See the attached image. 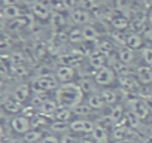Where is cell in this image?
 Returning a JSON list of instances; mask_svg holds the SVG:
<instances>
[{
	"mask_svg": "<svg viewBox=\"0 0 152 143\" xmlns=\"http://www.w3.org/2000/svg\"><path fill=\"white\" fill-rule=\"evenodd\" d=\"M34 46H36V48H34V52H36V55L40 58V57L46 52V45H45L43 42H36Z\"/></svg>",
	"mask_w": 152,
	"mask_h": 143,
	"instance_id": "38",
	"label": "cell"
},
{
	"mask_svg": "<svg viewBox=\"0 0 152 143\" xmlns=\"http://www.w3.org/2000/svg\"><path fill=\"white\" fill-rule=\"evenodd\" d=\"M103 100H104V104H109V106H113L116 101H118V93L112 88H104L100 91Z\"/></svg>",
	"mask_w": 152,
	"mask_h": 143,
	"instance_id": "24",
	"label": "cell"
},
{
	"mask_svg": "<svg viewBox=\"0 0 152 143\" xmlns=\"http://www.w3.org/2000/svg\"><path fill=\"white\" fill-rule=\"evenodd\" d=\"M140 36L142 39H146V40H152V27L146 24V27L140 31Z\"/></svg>",
	"mask_w": 152,
	"mask_h": 143,
	"instance_id": "40",
	"label": "cell"
},
{
	"mask_svg": "<svg viewBox=\"0 0 152 143\" xmlns=\"http://www.w3.org/2000/svg\"><path fill=\"white\" fill-rule=\"evenodd\" d=\"M72 110L70 109H67V107H60L58 106V109L54 112V115L51 116L54 121H64V122H70L69 119L72 118Z\"/></svg>",
	"mask_w": 152,
	"mask_h": 143,
	"instance_id": "26",
	"label": "cell"
},
{
	"mask_svg": "<svg viewBox=\"0 0 152 143\" xmlns=\"http://www.w3.org/2000/svg\"><path fill=\"white\" fill-rule=\"evenodd\" d=\"M30 85H31V93H48V91L57 90L60 87V82L57 81L55 75L48 73V75L37 76Z\"/></svg>",
	"mask_w": 152,
	"mask_h": 143,
	"instance_id": "2",
	"label": "cell"
},
{
	"mask_svg": "<svg viewBox=\"0 0 152 143\" xmlns=\"http://www.w3.org/2000/svg\"><path fill=\"white\" fill-rule=\"evenodd\" d=\"M31 94H33V93H31V85H30V84H20V85H17V87L14 88L11 97L15 98L17 101H20L21 104H24L26 101L30 100Z\"/></svg>",
	"mask_w": 152,
	"mask_h": 143,
	"instance_id": "8",
	"label": "cell"
},
{
	"mask_svg": "<svg viewBox=\"0 0 152 143\" xmlns=\"http://www.w3.org/2000/svg\"><path fill=\"white\" fill-rule=\"evenodd\" d=\"M140 118L133 112V110H125V113H124V122H125V125L130 128V130H136V128H139L140 127Z\"/></svg>",
	"mask_w": 152,
	"mask_h": 143,
	"instance_id": "17",
	"label": "cell"
},
{
	"mask_svg": "<svg viewBox=\"0 0 152 143\" xmlns=\"http://www.w3.org/2000/svg\"><path fill=\"white\" fill-rule=\"evenodd\" d=\"M5 15L9 17V18H18V17L21 15V11H20V8L11 5V6H8V8L5 9Z\"/></svg>",
	"mask_w": 152,
	"mask_h": 143,
	"instance_id": "36",
	"label": "cell"
},
{
	"mask_svg": "<svg viewBox=\"0 0 152 143\" xmlns=\"http://www.w3.org/2000/svg\"><path fill=\"white\" fill-rule=\"evenodd\" d=\"M94 127H96V122L85 118H78V119L70 121V131L76 134H91Z\"/></svg>",
	"mask_w": 152,
	"mask_h": 143,
	"instance_id": "4",
	"label": "cell"
},
{
	"mask_svg": "<svg viewBox=\"0 0 152 143\" xmlns=\"http://www.w3.org/2000/svg\"><path fill=\"white\" fill-rule=\"evenodd\" d=\"M60 143H79V139H76V137L72 136V134H64V136L60 139Z\"/></svg>",
	"mask_w": 152,
	"mask_h": 143,
	"instance_id": "42",
	"label": "cell"
},
{
	"mask_svg": "<svg viewBox=\"0 0 152 143\" xmlns=\"http://www.w3.org/2000/svg\"><path fill=\"white\" fill-rule=\"evenodd\" d=\"M79 85V88L82 90V93L84 94H93L94 93V90H96V82H94V79H91V78H88V76H85V78H81L78 82H76Z\"/></svg>",
	"mask_w": 152,
	"mask_h": 143,
	"instance_id": "19",
	"label": "cell"
},
{
	"mask_svg": "<svg viewBox=\"0 0 152 143\" xmlns=\"http://www.w3.org/2000/svg\"><path fill=\"white\" fill-rule=\"evenodd\" d=\"M51 24H52V27H57V28H60V27H66L67 26V21H69V17L67 15H64L63 12H52V15H51Z\"/></svg>",
	"mask_w": 152,
	"mask_h": 143,
	"instance_id": "23",
	"label": "cell"
},
{
	"mask_svg": "<svg viewBox=\"0 0 152 143\" xmlns=\"http://www.w3.org/2000/svg\"><path fill=\"white\" fill-rule=\"evenodd\" d=\"M27 24V18H17V20H14V23H12V28H15V30H18V28H21V27H24Z\"/></svg>",
	"mask_w": 152,
	"mask_h": 143,
	"instance_id": "43",
	"label": "cell"
},
{
	"mask_svg": "<svg viewBox=\"0 0 152 143\" xmlns=\"http://www.w3.org/2000/svg\"><path fill=\"white\" fill-rule=\"evenodd\" d=\"M61 2L67 11H73L75 8H78V3H79L78 0H61Z\"/></svg>",
	"mask_w": 152,
	"mask_h": 143,
	"instance_id": "41",
	"label": "cell"
},
{
	"mask_svg": "<svg viewBox=\"0 0 152 143\" xmlns=\"http://www.w3.org/2000/svg\"><path fill=\"white\" fill-rule=\"evenodd\" d=\"M142 43H143V39L139 33H130L127 36V42H125V46L136 51V49H140L142 48Z\"/></svg>",
	"mask_w": 152,
	"mask_h": 143,
	"instance_id": "21",
	"label": "cell"
},
{
	"mask_svg": "<svg viewBox=\"0 0 152 143\" xmlns=\"http://www.w3.org/2000/svg\"><path fill=\"white\" fill-rule=\"evenodd\" d=\"M57 109H58V103H57L55 100L48 98V100H45V101L42 103V106L39 107V112H40L42 115L52 116V115H54V112H55Z\"/></svg>",
	"mask_w": 152,
	"mask_h": 143,
	"instance_id": "22",
	"label": "cell"
},
{
	"mask_svg": "<svg viewBox=\"0 0 152 143\" xmlns=\"http://www.w3.org/2000/svg\"><path fill=\"white\" fill-rule=\"evenodd\" d=\"M33 14L36 15V17H39L40 20H49L51 18V15H52V11L49 9V6H48V3H45V2H36L34 5H33Z\"/></svg>",
	"mask_w": 152,
	"mask_h": 143,
	"instance_id": "13",
	"label": "cell"
},
{
	"mask_svg": "<svg viewBox=\"0 0 152 143\" xmlns=\"http://www.w3.org/2000/svg\"><path fill=\"white\" fill-rule=\"evenodd\" d=\"M48 6L52 12H63L66 9L61 0H48Z\"/></svg>",
	"mask_w": 152,
	"mask_h": 143,
	"instance_id": "34",
	"label": "cell"
},
{
	"mask_svg": "<svg viewBox=\"0 0 152 143\" xmlns=\"http://www.w3.org/2000/svg\"><path fill=\"white\" fill-rule=\"evenodd\" d=\"M134 55H136L134 51L130 49V48H127V46H122V48L118 49V60H119L121 63L127 64V66L134 61Z\"/></svg>",
	"mask_w": 152,
	"mask_h": 143,
	"instance_id": "18",
	"label": "cell"
},
{
	"mask_svg": "<svg viewBox=\"0 0 152 143\" xmlns=\"http://www.w3.org/2000/svg\"><path fill=\"white\" fill-rule=\"evenodd\" d=\"M115 143H122V142H115Z\"/></svg>",
	"mask_w": 152,
	"mask_h": 143,
	"instance_id": "50",
	"label": "cell"
},
{
	"mask_svg": "<svg viewBox=\"0 0 152 143\" xmlns=\"http://www.w3.org/2000/svg\"><path fill=\"white\" fill-rule=\"evenodd\" d=\"M127 36H128V33H124V31H116V33H113V40H115V42H118V45L125 46Z\"/></svg>",
	"mask_w": 152,
	"mask_h": 143,
	"instance_id": "37",
	"label": "cell"
},
{
	"mask_svg": "<svg viewBox=\"0 0 152 143\" xmlns=\"http://www.w3.org/2000/svg\"><path fill=\"white\" fill-rule=\"evenodd\" d=\"M96 48H97L99 51H102L106 57H109V55L113 54V51H115V45H113L112 42H109V40H100V42H97Z\"/></svg>",
	"mask_w": 152,
	"mask_h": 143,
	"instance_id": "29",
	"label": "cell"
},
{
	"mask_svg": "<svg viewBox=\"0 0 152 143\" xmlns=\"http://www.w3.org/2000/svg\"><path fill=\"white\" fill-rule=\"evenodd\" d=\"M78 2H81V0H78Z\"/></svg>",
	"mask_w": 152,
	"mask_h": 143,
	"instance_id": "52",
	"label": "cell"
},
{
	"mask_svg": "<svg viewBox=\"0 0 152 143\" xmlns=\"http://www.w3.org/2000/svg\"><path fill=\"white\" fill-rule=\"evenodd\" d=\"M5 116H6V112L3 110V107L0 106V121H3L5 119Z\"/></svg>",
	"mask_w": 152,
	"mask_h": 143,
	"instance_id": "47",
	"label": "cell"
},
{
	"mask_svg": "<svg viewBox=\"0 0 152 143\" xmlns=\"http://www.w3.org/2000/svg\"><path fill=\"white\" fill-rule=\"evenodd\" d=\"M12 70L15 72V75H17V76H26V75H27V72H28V70H27V67H26L24 64L14 66V67H12Z\"/></svg>",
	"mask_w": 152,
	"mask_h": 143,
	"instance_id": "39",
	"label": "cell"
},
{
	"mask_svg": "<svg viewBox=\"0 0 152 143\" xmlns=\"http://www.w3.org/2000/svg\"><path fill=\"white\" fill-rule=\"evenodd\" d=\"M79 143H94V140L91 137H81L79 139Z\"/></svg>",
	"mask_w": 152,
	"mask_h": 143,
	"instance_id": "45",
	"label": "cell"
},
{
	"mask_svg": "<svg viewBox=\"0 0 152 143\" xmlns=\"http://www.w3.org/2000/svg\"><path fill=\"white\" fill-rule=\"evenodd\" d=\"M110 67L113 69V72L116 73V76L130 75V69H128V66H127V64H124V63H121L119 60H118V61H115V63H113Z\"/></svg>",
	"mask_w": 152,
	"mask_h": 143,
	"instance_id": "32",
	"label": "cell"
},
{
	"mask_svg": "<svg viewBox=\"0 0 152 143\" xmlns=\"http://www.w3.org/2000/svg\"><path fill=\"white\" fill-rule=\"evenodd\" d=\"M84 100V93L79 88L78 84L69 82V84H61L55 90V101L58 103L60 107H67L73 109L78 104H81Z\"/></svg>",
	"mask_w": 152,
	"mask_h": 143,
	"instance_id": "1",
	"label": "cell"
},
{
	"mask_svg": "<svg viewBox=\"0 0 152 143\" xmlns=\"http://www.w3.org/2000/svg\"><path fill=\"white\" fill-rule=\"evenodd\" d=\"M100 2L103 3V2H112V0H99V3H100Z\"/></svg>",
	"mask_w": 152,
	"mask_h": 143,
	"instance_id": "49",
	"label": "cell"
},
{
	"mask_svg": "<svg viewBox=\"0 0 152 143\" xmlns=\"http://www.w3.org/2000/svg\"><path fill=\"white\" fill-rule=\"evenodd\" d=\"M69 42L70 43H84V34H82V28L81 27H75L69 31Z\"/></svg>",
	"mask_w": 152,
	"mask_h": 143,
	"instance_id": "28",
	"label": "cell"
},
{
	"mask_svg": "<svg viewBox=\"0 0 152 143\" xmlns=\"http://www.w3.org/2000/svg\"><path fill=\"white\" fill-rule=\"evenodd\" d=\"M110 26H112V28L116 30V31H124V30L128 28V26H130V20H128L127 15H124V14L113 15V17L110 18Z\"/></svg>",
	"mask_w": 152,
	"mask_h": 143,
	"instance_id": "14",
	"label": "cell"
},
{
	"mask_svg": "<svg viewBox=\"0 0 152 143\" xmlns=\"http://www.w3.org/2000/svg\"><path fill=\"white\" fill-rule=\"evenodd\" d=\"M40 143H60V139L55 136H43Z\"/></svg>",
	"mask_w": 152,
	"mask_h": 143,
	"instance_id": "44",
	"label": "cell"
},
{
	"mask_svg": "<svg viewBox=\"0 0 152 143\" xmlns=\"http://www.w3.org/2000/svg\"><path fill=\"white\" fill-rule=\"evenodd\" d=\"M0 72H6V67H5V64H3L2 60H0Z\"/></svg>",
	"mask_w": 152,
	"mask_h": 143,
	"instance_id": "48",
	"label": "cell"
},
{
	"mask_svg": "<svg viewBox=\"0 0 152 143\" xmlns=\"http://www.w3.org/2000/svg\"><path fill=\"white\" fill-rule=\"evenodd\" d=\"M128 107H130V110H133L140 119H145L148 115H149V112H151V107H149V104H148V101L145 100V98H131V100H128Z\"/></svg>",
	"mask_w": 152,
	"mask_h": 143,
	"instance_id": "7",
	"label": "cell"
},
{
	"mask_svg": "<svg viewBox=\"0 0 152 143\" xmlns=\"http://www.w3.org/2000/svg\"><path fill=\"white\" fill-rule=\"evenodd\" d=\"M69 20L78 27H84L87 24H90L93 21V17L90 14V11H85L82 8H75L73 11H70V15H69Z\"/></svg>",
	"mask_w": 152,
	"mask_h": 143,
	"instance_id": "5",
	"label": "cell"
},
{
	"mask_svg": "<svg viewBox=\"0 0 152 143\" xmlns=\"http://www.w3.org/2000/svg\"><path fill=\"white\" fill-rule=\"evenodd\" d=\"M72 113L73 115H76V116H90L91 113H93V109L88 106V104H78V106H76V107H73L72 109Z\"/></svg>",
	"mask_w": 152,
	"mask_h": 143,
	"instance_id": "31",
	"label": "cell"
},
{
	"mask_svg": "<svg viewBox=\"0 0 152 143\" xmlns=\"http://www.w3.org/2000/svg\"><path fill=\"white\" fill-rule=\"evenodd\" d=\"M49 130L54 133H66L70 130V122H64V121H52L49 124Z\"/></svg>",
	"mask_w": 152,
	"mask_h": 143,
	"instance_id": "30",
	"label": "cell"
},
{
	"mask_svg": "<svg viewBox=\"0 0 152 143\" xmlns=\"http://www.w3.org/2000/svg\"><path fill=\"white\" fill-rule=\"evenodd\" d=\"M146 17H148V26H151V27H152V9L146 14Z\"/></svg>",
	"mask_w": 152,
	"mask_h": 143,
	"instance_id": "46",
	"label": "cell"
},
{
	"mask_svg": "<svg viewBox=\"0 0 152 143\" xmlns=\"http://www.w3.org/2000/svg\"><path fill=\"white\" fill-rule=\"evenodd\" d=\"M137 82L140 85H145V87H149L152 84V67L151 66H139L137 67Z\"/></svg>",
	"mask_w": 152,
	"mask_h": 143,
	"instance_id": "11",
	"label": "cell"
},
{
	"mask_svg": "<svg viewBox=\"0 0 152 143\" xmlns=\"http://www.w3.org/2000/svg\"><path fill=\"white\" fill-rule=\"evenodd\" d=\"M2 107H3V110L6 113H11V115H18V113H21L24 110L23 104L20 101H17L15 98H12V97L5 98L3 103H2Z\"/></svg>",
	"mask_w": 152,
	"mask_h": 143,
	"instance_id": "12",
	"label": "cell"
},
{
	"mask_svg": "<svg viewBox=\"0 0 152 143\" xmlns=\"http://www.w3.org/2000/svg\"><path fill=\"white\" fill-rule=\"evenodd\" d=\"M43 136H45V134H43L40 130L31 128L30 131H27V133L23 136V139H24L26 143H37V142H40V140L43 139Z\"/></svg>",
	"mask_w": 152,
	"mask_h": 143,
	"instance_id": "27",
	"label": "cell"
},
{
	"mask_svg": "<svg viewBox=\"0 0 152 143\" xmlns=\"http://www.w3.org/2000/svg\"><path fill=\"white\" fill-rule=\"evenodd\" d=\"M88 64L94 69V70H100L102 67H104V66H107V57L102 52V51H99L97 48L88 55Z\"/></svg>",
	"mask_w": 152,
	"mask_h": 143,
	"instance_id": "10",
	"label": "cell"
},
{
	"mask_svg": "<svg viewBox=\"0 0 152 143\" xmlns=\"http://www.w3.org/2000/svg\"><path fill=\"white\" fill-rule=\"evenodd\" d=\"M91 139L94 140V143H109V131L104 127H100L96 124L91 133Z\"/></svg>",
	"mask_w": 152,
	"mask_h": 143,
	"instance_id": "15",
	"label": "cell"
},
{
	"mask_svg": "<svg viewBox=\"0 0 152 143\" xmlns=\"http://www.w3.org/2000/svg\"><path fill=\"white\" fill-rule=\"evenodd\" d=\"M87 104H88L93 110H102V109L104 107V100H103V97H102L100 93H93V94H90Z\"/></svg>",
	"mask_w": 152,
	"mask_h": 143,
	"instance_id": "20",
	"label": "cell"
},
{
	"mask_svg": "<svg viewBox=\"0 0 152 143\" xmlns=\"http://www.w3.org/2000/svg\"><path fill=\"white\" fill-rule=\"evenodd\" d=\"M115 81H116V73L109 66L102 67L100 70H97L94 73V82L100 87H107V85L113 84Z\"/></svg>",
	"mask_w": 152,
	"mask_h": 143,
	"instance_id": "3",
	"label": "cell"
},
{
	"mask_svg": "<svg viewBox=\"0 0 152 143\" xmlns=\"http://www.w3.org/2000/svg\"><path fill=\"white\" fill-rule=\"evenodd\" d=\"M55 78L60 84H69L73 81L76 72H75V67L72 66H60L57 70H55Z\"/></svg>",
	"mask_w": 152,
	"mask_h": 143,
	"instance_id": "9",
	"label": "cell"
},
{
	"mask_svg": "<svg viewBox=\"0 0 152 143\" xmlns=\"http://www.w3.org/2000/svg\"><path fill=\"white\" fill-rule=\"evenodd\" d=\"M79 8L85 9V11H93L99 6V0H81L79 2Z\"/></svg>",
	"mask_w": 152,
	"mask_h": 143,
	"instance_id": "35",
	"label": "cell"
},
{
	"mask_svg": "<svg viewBox=\"0 0 152 143\" xmlns=\"http://www.w3.org/2000/svg\"><path fill=\"white\" fill-rule=\"evenodd\" d=\"M40 2H43V0H40ZM46 2H48V0H46Z\"/></svg>",
	"mask_w": 152,
	"mask_h": 143,
	"instance_id": "51",
	"label": "cell"
},
{
	"mask_svg": "<svg viewBox=\"0 0 152 143\" xmlns=\"http://www.w3.org/2000/svg\"><path fill=\"white\" fill-rule=\"evenodd\" d=\"M11 127H12V130L17 133V134H26L27 131H30L31 130V122H30V118L28 116H26L24 113H18V115H15L12 119H11Z\"/></svg>",
	"mask_w": 152,
	"mask_h": 143,
	"instance_id": "6",
	"label": "cell"
},
{
	"mask_svg": "<svg viewBox=\"0 0 152 143\" xmlns=\"http://www.w3.org/2000/svg\"><path fill=\"white\" fill-rule=\"evenodd\" d=\"M142 58L146 66L152 67V46H145L142 48Z\"/></svg>",
	"mask_w": 152,
	"mask_h": 143,
	"instance_id": "33",
	"label": "cell"
},
{
	"mask_svg": "<svg viewBox=\"0 0 152 143\" xmlns=\"http://www.w3.org/2000/svg\"><path fill=\"white\" fill-rule=\"evenodd\" d=\"M124 113H125V110H124V107H122L121 104H116V106H113V107L110 109L109 118H110V121L113 122V125L119 124V122L124 119Z\"/></svg>",
	"mask_w": 152,
	"mask_h": 143,
	"instance_id": "25",
	"label": "cell"
},
{
	"mask_svg": "<svg viewBox=\"0 0 152 143\" xmlns=\"http://www.w3.org/2000/svg\"><path fill=\"white\" fill-rule=\"evenodd\" d=\"M82 34H84V40L85 42H93V43H96L99 40V36H100L97 27H94L91 24H87V26L82 27Z\"/></svg>",
	"mask_w": 152,
	"mask_h": 143,
	"instance_id": "16",
	"label": "cell"
}]
</instances>
